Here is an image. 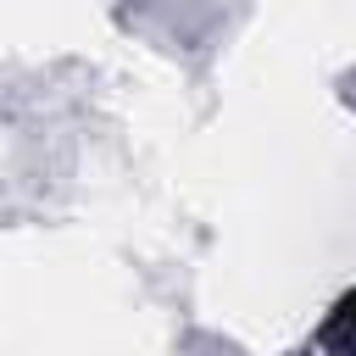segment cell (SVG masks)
Masks as SVG:
<instances>
[{
    "label": "cell",
    "mask_w": 356,
    "mask_h": 356,
    "mask_svg": "<svg viewBox=\"0 0 356 356\" xmlns=\"http://www.w3.org/2000/svg\"><path fill=\"white\" fill-rule=\"evenodd\" d=\"M312 350H317V356H356V289L334 300V312H328V323L317 328ZM312 350H306V356H312Z\"/></svg>",
    "instance_id": "6da1fadb"
}]
</instances>
